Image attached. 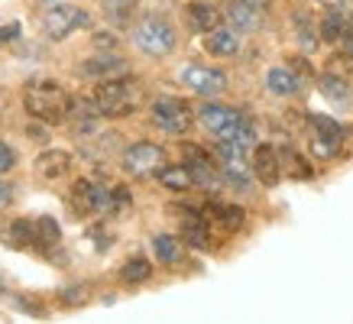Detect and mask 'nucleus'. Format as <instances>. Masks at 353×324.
<instances>
[{"instance_id": "obj_30", "label": "nucleus", "mask_w": 353, "mask_h": 324, "mask_svg": "<svg viewBox=\"0 0 353 324\" xmlns=\"http://www.w3.org/2000/svg\"><path fill=\"white\" fill-rule=\"evenodd\" d=\"M279 159H282V169L292 175V179H311L314 175V169H311L308 162L301 159L299 152H292V150H282L279 152Z\"/></svg>"}, {"instance_id": "obj_27", "label": "nucleus", "mask_w": 353, "mask_h": 324, "mask_svg": "<svg viewBox=\"0 0 353 324\" xmlns=\"http://www.w3.org/2000/svg\"><path fill=\"white\" fill-rule=\"evenodd\" d=\"M101 10L114 26H127L133 20V10H137V0H101Z\"/></svg>"}, {"instance_id": "obj_38", "label": "nucleus", "mask_w": 353, "mask_h": 324, "mask_svg": "<svg viewBox=\"0 0 353 324\" xmlns=\"http://www.w3.org/2000/svg\"><path fill=\"white\" fill-rule=\"evenodd\" d=\"M94 45H101V49H114V45H117V39H114L110 32H97V36H94Z\"/></svg>"}, {"instance_id": "obj_5", "label": "nucleus", "mask_w": 353, "mask_h": 324, "mask_svg": "<svg viewBox=\"0 0 353 324\" xmlns=\"http://www.w3.org/2000/svg\"><path fill=\"white\" fill-rule=\"evenodd\" d=\"M120 165L133 179H150V175H159L169 165V159H165V150L156 143H130L120 156Z\"/></svg>"}, {"instance_id": "obj_29", "label": "nucleus", "mask_w": 353, "mask_h": 324, "mask_svg": "<svg viewBox=\"0 0 353 324\" xmlns=\"http://www.w3.org/2000/svg\"><path fill=\"white\" fill-rule=\"evenodd\" d=\"M321 94L334 104H347L350 101V85L337 75H321Z\"/></svg>"}, {"instance_id": "obj_20", "label": "nucleus", "mask_w": 353, "mask_h": 324, "mask_svg": "<svg viewBox=\"0 0 353 324\" xmlns=\"http://www.w3.org/2000/svg\"><path fill=\"white\" fill-rule=\"evenodd\" d=\"M188 26H192L194 32H211L214 26H221V13H217V7H211V3H188Z\"/></svg>"}, {"instance_id": "obj_2", "label": "nucleus", "mask_w": 353, "mask_h": 324, "mask_svg": "<svg viewBox=\"0 0 353 324\" xmlns=\"http://www.w3.org/2000/svg\"><path fill=\"white\" fill-rule=\"evenodd\" d=\"M139 101H143V85L130 75L104 78L94 91V104L104 117H127L139 108Z\"/></svg>"}, {"instance_id": "obj_3", "label": "nucleus", "mask_w": 353, "mask_h": 324, "mask_svg": "<svg viewBox=\"0 0 353 324\" xmlns=\"http://www.w3.org/2000/svg\"><path fill=\"white\" fill-rule=\"evenodd\" d=\"M133 43L150 59H165V55L175 52L179 36H175V26L165 17H146V20H139L133 26Z\"/></svg>"}, {"instance_id": "obj_22", "label": "nucleus", "mask_w": 353, "mask_h": 324, "mask_svg": "<svg viewBox=\"0 0 353 324\" xmlns=\"http://www.w3.org/2000/svg\"><path fill=\"white\" fill-rule=\"evenodd\" d=\"M292 23H295V36H299V43L305 45V49H318V36H321V23H314V17H311L308 10H295V17H292Z\"/></svg>"}, {"instance_id": "obj_6", "label": "nucleus", "mask_w": 353, "mask_h": 324, "mask_svg": "<svg viewBox=\"0 0 353 324\" xmlns=\"http://www.w3.org/2000/svg\"><path fill=\"white\" fill-rule=\"evenodd\" d=\"M192 108L182 97H156L152 101V123L162 130V133H172V136H185L192 130Z\"/></svg>"}, {"instance_id": "obj_24", "label": "nucleus", "mask_w": 353, "mask_h": 324, "mask_svg": "<svg viewBox=\"0 0 353 324\" xmlns=\"http://www.w3.org/2000/svg\"><path fill=\"white\" fill-rule=\"evenodd\" d=\"M159 182L165 185L169 192H192L194 185H198L194 182V172L188 169V162H185V165H165L159 172Z\"/></svg>"}, {"instance_id": "obj_9", "label": "nucleus", "mask_w": 353, "mask_h": 324, "mask_svg": "<svg viewBox=\"0 0 353 324\" xmlns=\"http://www.w3.org/2000/svg\"><path fill=\"white\" fill-rule=\"evenodd\" d=\"M198 114H201L204 130H208V133H214L217 140H221V136H230V133L243 123V117H240L234 108H227V104H211V101H208Z\"/></svg>"}, {"instance_id": "obj_33", "label": "nucleus", "mask_w": 353, "mask_h": 324, "mask_svg": "<svg viewBox=\"0 0 353 324\" xmlns=\"http://www.w3.org/2000/svg\"><path fill=\"white\" fill-rule=\"evenodd\" d=\"M78 302H88V285H75V289H65L62 292V305H78Z\"/></svg>"}, {"instance_id": "obj_19", "label": "nucleus", "mask_w": 353, "mask_h": 324, "mask_svg": "<svg viewBox=\"0 0 353 324\" xmlns=\"http://www.w3.org/2000/svg\"><path fill=\"white\" fill-rule=\"evenodd\" d=\"M59 240H62V227L55 224V217L39 214L32 221V243H36V247L52 250V247H59Z\"/></svg>"}, {"instance_id": "obj_17", "label": "nucleus", "mask_w": 353, "mask_h": 324, "mask_svg": "<svg viewBox=\"0 0 353 324\" xmlns=\"http://www.w3.org/2000/svg\"><path fill=\"white\" fill-rule=\"evenodd\" d=\"M78 72L88 78H117V75H127V62L120 55H97V59H88Z\"/></svg>"}, {"instance_id": "obj_16", "label": "nucleus", "mask_w": 353, "mask_h": 324, "mask_svg": "<svg viewBox=\"0 0 353 324\" xmlns=\"http://www.w3.org/2000/svg\"><path fill=\"white\" fill-rule=\"evenodd\" d=\"M204 49L211 55H236L240 49V32L234 26H214L211 32H204Z\"/></svg>"}, {"instance_id": "obj_10", "label": "nucleus", "mask_w": 353, "mask_h": 324, "mask_svg": "<svg viewBox=\"0 0 353 324\" xmlns=\"http://www.w3.org/2000/svg\"><path fill=\"white\" fill-rule=\"evenodd\" d=\"M263 13H266V7H259L253 0H236V3L227 7L224 17L236 32H256L263 26Z\"/></svg>"}, {"instance_id": "obj_32", "label": "nucleus", "mask_w": 353, "mask_h": 324, "mask_svg": "<svg viewBox=\"0 0 353 324\" xmlns=\"http://www.w3.org/2000/svg\"><path fill=\"white\" fill-rule=\"evenodd\" d=\"M311 130H314V133H321V136H337V140H343L341 123H334L331 117H321V114H314V117H311Z\"/></svg>"}, {"instance_id": "obj_25", "label": "nucleus", "mask_w": 353, "mask_h": 324, "mask_svg": "<svg viewBox=\"0 0 353 324\" xmlns=\"http://www.w3.org/2000/svg\"><path fill=\"white\" fill-rule=\"evenodd\" d=\"M182 247L185 240H175L172 234H159V237L152 240V253L159 259L162 266H179L182 263Z\"/></svg>"}, {"instance_id": "obj_31", "label": "nucleus", "mask_w": 353, "mask_h": 324, "mask_svg": "<svg viewBox=\"0 0 353 324\" xmlns=\"http://www.w3.org/2000/svg\"><path fill=\"white\" fill-rule=\"evenodd\" d=\"M343 146V140H337V136H321V133H311V152L318 156V159H331V156H337Z\"/></svg>"}, {"instance_id": "obj_26", "label": "nucleus", "mask_w": 353, "mask_h": 324, "mask_svg": "<svg viewBox=\"0 0 353 324\" xmlns=\"http://www.w3.org/2000/svg\"><path fill=\"white\" fill-rule=\"evenodd\" d=\"M150 276H152V263L146 256H130L120 266V279L127 282V285H143Z\"/></svg>"}, {"instance_id": "obj_37", "label": "nucleus", "mask_w": 353, "mask_h": 324, "mask_svg": "<svg viewBox=\"0 0 353 324\" xmlns=\"http://www.w3.org/2000/svg\"><path fill=\"white\" fill-rule=\"evenodd\" d=\"M10 205H13V188L0 182V211H3V207H10Z\"/></svg>"}, {"instance_id": "obj_34", "label": "nucleus", "mask_w": 353, "mask_h": 324, "mask_svg": "<svg viewBox=\"0 0 353 324\" xmlns=\"http://www.w3.org/2000/svg\"><path fill=\"white\" fill-rule=\"evenodd\" d=\"M17 165V152L7 146V143H0V175H7Z\"/></svg>"}, {"instance_id": "obj_28", "label": "nucleus", "mask_w": 353, "mask_h": 324, "mask_svg": "<svg viewBox=\"0 0 353 324\" xmlns=\"http://www.w3.org/2000/svg\"><path fill=\"white\" fill-rule=\"evenodd\" d=\"M0 237L7 240V247H30V240H32V224L30 221H10L7 224V230H0Z\"/></svg>"}, {"instance_id": "obj_13", "label": "nucleus", "mask_w": 353, "mask_h": 324, "mask_svg": "<svg viewBox=\"0 0 353 324\" xmlns=\"http://www.w3.org/2000/svg\"><path fill=\"white\" fill-rule=\"evenodd\" d=\"M182 240L192 250H211L214 237H211V221L208 214H188L182 221Z\"/></svg>"}, {"instance_id": "obj_12", "label": "nucleus", "mask_w": 353, "mask_h": 324, "mask_svg": "<svg viewBox=\"0 0 353 324\" xmlns=\"http://www.w3.org/2000/svg\"><path fill=\"white\" fill-rule=\"evenodd\" d=\"M253 175L263 185H279L282 179V159L272 146H256L253 150Z\"/></svg>"}, {"instance_id": "obj_15", "label": "nucleus", "mask_w": 353, "mask_h": 324, "mask_svg": "<svg viewBox=\"0 0 353 324\" xmlns=\"http://www.w3.org/2000/svg\"><path fill=\"white\" fill-rule=\"evenodd\" d=\"M185 162H188V169L194 172V182L198 185L211 188V185L217 182V165L204 150H198V146H185Z\"/></svg>"}, {"instance_id": "obj_8", "label": "nucleus", "mask_w": 353, "mask_h": 324, "mask_svg": "<svg viewBox=\"0 0 353 324\" xmlns=\"http://www.w3.org/2000/svg\"><path fill=\"white\" fill-rule=\"evenodd\" d=\"M72 207L78 214H97V211H114V194L108 188H97L88 179H78L72 185Z\"/></svg>"}, {"instance_id": "obj_1", "label": "nucleus", "mask_w": 353, "mask_h": 324, "mask_svg": "<svg viewBox=\"0 0 353 324\" xmlns=\"http://www.w3.org/2000/svg\"><path fill=\"white\" fill-rule=\"evenodd\" d=\"M23 108L32 120H43V123H62L68 120V110H72V97L65 94V88L59 81H30L26 91H23Z\"/></svg>"}, {"instance_id": "obj_35", "label": "nucleus", "mask_w": 353, "mask_h": 324, "mask_svg": "<svg viewBox=\"0 0 353 324\" xmlns=\"http://www.w3.org/2000/svg\"><path fill=\"white\" fill-rule=\"evenodd\" d=\"M289 68H292V72H295L299 78H311V75H314V72H311V65L305 62V59H289Z\"/></svg>"}, {"instance_id": "obj_14", "label": "nucleus", "mask_w": 353, "mask_h": 324, "mask_svg": "<svg viewBox=\"0 0 353 324\" xmlns=\"http://www.w3.org/2000/svg\"><path fill=\"white\" fill-rule=\"evenodd\" d=\"M101 117H104V114H101V108H97L94 101H72L68 123H72V130H75L81 140H85L88 133H94V127H97V120Z\"/></svg>"}, {"instance_id": "obj_18", "label": "nucleus", "mask_w": 353, "mask_h": 324, "mask_svg": "<svg viewBox=\"0 0 353 324\" xmlns=\"http://www.w3.org/2000/svg\"><path fill=\"white\" fill-rule=\"evenodd\" d=\"M266 88H269V94H276V97H292L301 91V78L292 72L289 65L285 68H269Z\"/></svg>"}, {"instance_id": "obj_7", "label": "nucleus", "mask_w": 353, "mask_h": 324, "mask_svg": "<svg viewBox=\"0 0 353 324\" xmlns=\"http://www.w3.org/2000/svg\"><path fill=\"white\" fill-rule=\"evenodd\" d=\"M179 78H182V85L188 91L201 97H214L221 91H227V75L221 68H211V65H188V68H182Z\"/></svg>"}, {"instance_id": "obj_39", "label": "nucleus", "mask_w": 353, "mask_h": 324, "mask_svg": "<svg viewBox=\"0 0 353 324\" xmlns=\"http://www.w3.org/2000/svg\"><path fill=\"white\" fill-rule=\"evenodd\" d=\"M341 43H343V49H347V55L353 59V26H350L347 32H343V39H341Z\"/></svg>"}, {"instance_id": "obj_23", "label": "nucleus", "mask_w": 353, "mask_h": 324, "mask_svg": "<svg viewBox=\"0 0 353 324\" xmlns=\"http://www.w3.org/2000/svg\"><path fill=\"white\" fill-rule=\"evenodd\" d=\"M204 214H208V221H211V224L224 227L227 234L240 230V227H243V217H246L236 205H211L208 211H204Z\"/></svg>"}, {"instance_id": "obj_11", "label": "nucleus", "mask_w": 353, "mask_h": 324, "mask_svg": "<svg viewBox=\"0 0 353 324\" xmlns=\"http://www.w3.org/2000/svg\"><path fill=\"white\" fill-rule=\"evenodd\" d=\"M68 169H72V156L65 150H43L32 162V172L43 182H59V179L68 175Z\"/></svg>"}, {"instance_id": "obj_4", "label": "nucleus", "mask_w": 353, "mask_h": 324, "mask_svg": "<svg viewBox=\"0 0 353 324\" xmlns=\"http://www.w3.org/2000/svg\"><path fill=\"white\" fill-rule=\"evenodd\" d=\"M88 23H91L88 10H81V7H72V3H55V7H49V10L43 13L39 30H43L46 39L62 43V39H68V36H72L75 30H85Z\"/></svg>"}, {"instance_id": "obj_21", "label": "nucleus", "mask_w": 353, "mask_h": 324, "mask_svg": "<svg viewBox=\"0 0 353 324\" xmlns=\"http://www.w3.org/2000/svg\"><path fill=\"white\" fill-rule=\"evenodd\" d=\"M353 23L347 20V13L341 10V7H327V13H324L321 20V39L324 43H341L343 32L350 30Z\"/></svg>"}, {"instance_id": "obj_36", "label": "nucleus", "mask_w": 353, "mask_h": 324, "mask_svg": "<svg viewBox=\"0 0 353 324\" xmlns=\"http://www.w3.org/2000/svg\"><path fill=\"white\" fill-rule=\"evenodd\" d=\"M17 32H20V26H17V23H10V26H0V45H7Z\"/></svg>"}]
</instances>
